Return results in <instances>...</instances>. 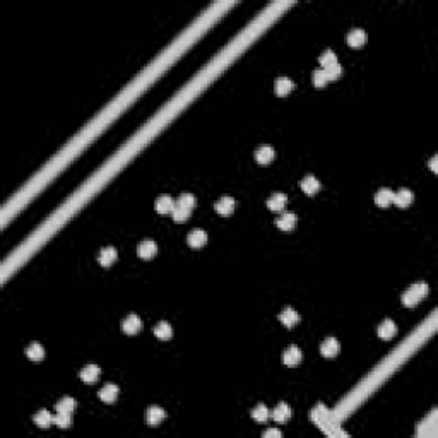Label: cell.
<instances>
[{
	"label": "cell",
	"mask_w": 438,
	"mask_h": 438,
	"mask_svg": "<svg viewBox=\"0 0 438 438\" xmlns=\"http://www.w3.org/2000/svg\"><path fill=\"white\" fill-rule=\"evenodd\" d=\"M310 418H311V421H313L315 425L324 426V425H327V421H329V418H330V411L327 409V407H325V404L318 402L317 406L311 409Z\"/></svg>",
	"instance_id": "cell-2"
},
{
	"label": "cell",
	"mask_w": 438,
	"mask_h": 438,
	"mask_svg": "<svg viewBox=\"0 0 438 438\" xmlns=\"http://www.w3.org/2000/svg\"><path fill=\"white\" fill-rule=\"evenodd\" d=\"M324 72H325V76H327L329 81L339 79L341 74H343V67L339 65V62H336V64H332L329 67H324Z\"/></svg>",
	"instance_id": "cell-31"
},
{
	"label": "cell",
	"mask_w": 438,
	"mask_h": 438,
	"mask_svg": "<svg viewBox=\"0 0 438 438\" xmlns=\"http://www.w3.org/2000/svg\"><path fill=\"white\" fill-rule=\"evenodd\" d=\"M397 332V325L394 320H391V318H385V320L380 322V325H378V336H380V339H392V337L395 336Z\"/></svg>",
	"instance_id": "cell-13"
},
{
	"label": "cell",
	"mask_w": 438,
	"mask_h": 438,
	"mask_svg": "<svg viewBox=\"0 0 438 438\" xmlns=\"http://www.w3.org/2000/svg\"><path fill=\"white\" fill-rule=\"evenodd\" d=\"M35 423L40 428H48V426L53 425V416H51L46 409H40L38 413L35 414Z\"/></svg>",
	"instance_id": "cell-25"
},
{
	"label": "cell",
	"mask_w": 438,
	"mask_h": 438,
	"mask_svg": "<svg viewBox=\"0 0 438 438\" xmlns=\"http://www.w3.org/2000/svg\"><path fill=\"white\" fill-rule=\"evenodd\" d=\"M300 187H302V190L305 192V194L313 195V194H317V192L320 190V180H318L317 176H313V175H307V176L302 178V181H300Z\"/></svg>",
	"instance_id": "cell-9"
},
{
	"label": "cell",
	"mask_w": 438,
	"mask_h": 438,
	"mask_svg": "<svg viewBox=\"0 0 438 438\" xmlns=\"http://www.w3.org/2000/svg\"><path fill=\"white\" fill-rule=\"evenodd\" d=\"M187 241H188V245H190L192 248H200V247H204V245H206L207 233L204 231V229H200V228H195V229H192V231H188Z\"/></svg>",
	"instance_id": "cell-12"
},
{
	"label": "cell",
	"mask_w": 438,
	"mask_h": 438,
	"mask_svg": "<svg viewBox=\"0 0 438 438\" xmlns=\"http://www.w3.org/2000/svg\"><path fill=\"white\" fill-rule=\"evenodd\" d=\"M392 200H394V192H392L389 187L380 188V190L375 194V202H377V206H380V207L391 206Z\"/></svg>",
	"instance_id": "cell-21"
},
{
	"label": "cell",
	"mask_w": 438,
	"mask_h": 438,
	"mask_svg": "<svg viewBox=\"0 0 438 438\" xmlns=\"http://www.w3.org/2000/svg\"><path fill=\"white\" fill-rule=\"evenodd\" d=\"M311 83H313V86H317V88H322V86H325V84L329 83V79H327V76H325L324 69L313 70V74H311Z\"/></svg>",
	"instance_id": "cell-32"
},
{
	"label": "cell",
	"mask_w": 438,
	"mask_h": 438,
	"mask_svg": "<svg viewBox=\"0 0 438 438\" xmlns=\"http://www.w3.org/2000/svg\"><path fill=\"white\" fill-rule=\"evenodd\" d=\"M53 423L58 426V428H69L72 425V414L70 413H58L53 416Z\"/></svg>",
	"instance_id": "cell-30"
},
{
	"label": "cell",
	"mask_w": 438,
	"mask_h": 438,
	"mask_svg": "<svg viewBox=\"0 0 438 438\" xmlns=\"http://www.w3.org/2000/svg\"><path fill=\"white\" fill-rule=\"evenodd\" d=\"M303 361V352L298 346H289L283 352V363L286 366H298Z\"/></svg>",
	"instance_id": "cell-1"
},
{
	"label": "cell",
	"mask_w": 438,
	"mask_h": 438,
	"mask_svg": "<svg viewBox=\"0 0 438 438\" xmlns=\"http://www.w3.org/2000/svg\"><path fill=\"white\" fill-rule=\"evenodd\" d=\"M286 202H288V197L283 194V192H274L269 199H267V207L270 211H283Z\"/></svg>",
	"instance_id": "cell-19"
},
{
	"label": "cell",
	"mask_w": 438,
	"mask_h": 438,
	"mask_svg": "<svg viewBox=\"0 0 438 438\" xmlns=\"http://www.w3.org/2000/svg\"><path fill=\"white\" fill-rule=\"evenodd\" d=\"M296 221H298V216H296L295 213H291V211H288V213H283L276 219V224L277 228L283 229V231H291L296 226Z\"/></svg>",
	"instance_id": "cell-8"
},
{
	"label": "cell",
	"mask_w": 438,
	"mask_h": 438,
	"mask_svg": "<svg viewBox=\"0 0 438 438\" xmlns=\"http://www.w3.org/2000/svg\"><path fill=\"white\" fill-rule=\"evenodd\" d=\"M269 416H270V413H269V409H267L265 404H257V406L252 409V418H254L255 421H259V423L267 421Z\"/></svg>",
	"instance_id": "cell-28"
},
{
	"label": "cell",
	"mask_w": 438,
	"mask_h": 438,
	"mask_svg": "<svg viewBox=\"0 0 438 438\" xmlns=\"http://www.w3.org/2000/svg\"><path fill=\"white\" fill-rule=\"evenodd\" d=\"M214 209H216L219 214H222V216H229V214L235 211V199L224 195V197H221L218 200Z\"/></svg>",
	"instance_id": "cell-17"
},
{
	"label": "cell",
	"mask_w": 438,
	"mask_h": 438,
	"mask_svg": "<svg viewBox=\"0 0 438 438\" xmlns=\"http://www.w3.org/2000/svg\"><path fill=\"white\" fill-rule=\"evenodd\" d=\"M140 329H142V320H140L139 315L131 313L122 320V330H124L125 334H131L132 336V334L139 332Z\"/></svg>",
	"instance_id": "cell-3"
},
{
	"label": "cell",
	"mask_w": 438,
	"mask_h": 438,
	"mask_svg": "<svg viewBox=\"0 0 438 438\" xmlns=\"http://www.w3.org/2000/svg\"><path fill=\"white\" fill-rule=\"evenodd\" d=\"M166 418V411L159 406H149L146 411V421L149 426H158Z\"/></svg>",
	"instance_id": "cell-7"
},
{
	"label": "cell",
	"mask_w": 438,
	"mask_h": 438,
	"mask_svg": "<svg viewBox=\"0 0 438 438\" xmlns=\"http://www.w3.org/2000/svg\"><path fill=\"white\" fill-rule=\"evenodd\" d=\"M400 300H402V303L406 307H414V305H418V302H419V298L416 295H414L413 291H411L409 288L406 289V291L402 293V296H400Z\"/></svg>",
	"instance_id": "cell-35"
},
{
	"label": "cell",
	"mask_w": 438,
	"mask_h": 438,
	"mask_svg": "<svg viewBox=\"0 0 438 438\" xmlns=\"http://www.w3.org/2000/svg\"><path fill=\"white\" fill-rule=\"evenodd\" d=\"M413 200H414V194L409 190V188H399V190L394 194V200H392V202L399 207H407V206H411Z\"/></svg>",
	"instance_id": "cell-16"
},
{
	"label": "cell",
	"mask_w": 438,
	"mask_h": 438,
	"mask_svg": "<svg viewBox=\"0 0 438 438\" xmlns=\"http://www.w3.org/2000/svg\"><path fill=\"white\" fill-rule=\"evenodd\" d=\"M195 202H197V200H195V195L190 194V192H183V194H180V197H178V200H176V204H180V206H183V207H188V209H194Z\"/></svg>",
	"instance_id": "cell-33"
},
{
	"label": "cell",
	"mask_w": 438,
	"mask_h": 438,
	"mask_svg": "<svg viewBox=\"0 0 438 438\" xmlns=\"http://www.w3.org/2000/svg\"><path fill=\"white\" fill-rule=\"evenodd\" d=\"M175 206H176V202L173 200L172 195H168V194L159 195V197L156 199V202H154V207H156V211H158L159 214L172 213V211L175 209Z\"/></svg>",
	"instance_id": "cell-5"
},
{
	"label": "cell",
	"mask_w": 438,
	"mask_h": 438,
	"mask_svg": "<svg viewBox=\"0 0 438 438\" xmlns=\"http://www.w3.org/2000/svg\"><path fill=\"white\" fill-rule=\"evenodd\" d=\"M117 257H118L117 248H115V247H105V248H101V252H99V255H98V262L101 263V265L108 267V265H111V263H113L115 261H117Z\"/></svg>",
	"instance_id": "cell-18"
},
{
	"label": "cell",
	"mask_w": 438,
	"mask_h": 438,
	"mask_svg": "<svg viewBox=\"0 0 438 438\" xmlns=\"http://www.w3.org/2000/svg\"><path fill=\"white\" fill-rule=\"evenodd\" d=\"M55 409H57L58 413H70V414H72L74 409H76V400H74L72 397L65 395V397H62V399L58 400Z\"/></svg>",
	"instance_id": "cell-27"
},
{
	"label": "cell",
	"mask_w": 438,
	"mask_h": 438,
	"mask_svg": "<svg viewBox=\"0 0 438 438\" xmlns=\"http://www.w3.org/2000/svg\"><path fill=\"white\" fill-rule=\"evenodd\" d=\"M99 373H101V370H99V366H98V365H86L83 370H81L79 377L83 378V380L86 382V384H92V382L98 380Z\"/></svg>",
	"instance_id": "cell-22"
},
{
	"label": "cell",
	"mask_w": 438,
	"mask_h": 438,
	"mask_svg": "<svg viewBox=\"0 0 438 438\" xmlns=\"http://www.w3.org/2000/svg\"><path fill=\"white\" fill-rule=\"evenodd\" d=\"M366 38H368V36H366V31L365 29H361V28H352L350 33H348V44H350V46H354V48H358V46H363V44L366 43Z\"/></svg>",
	"instance_id": "cell-10"
},
{
	"label": "cell",
	"mask_w": 438,
	"mask_h": 438,
	"mask_svg": "<svg viewBox=\"0 0 438 438\" xmlns=\"http://www.w3.org/2000/svg\"><path fill=\"white\" fill-rule=\"evenodd\" d=\"M118 392H120V389H118L115 384H106V385H103V387L99 389L98 395H99V399H101L103 402H115V400H117V397H118Z\"/></svg>",
	"instance_id": "cell-15"
},
{
	"label": "cell",
	"mask_w": 438,
	"mask_h": 438,
	"mask_svg": "<svg viewBox=\"0 0 438 438\" xmlns=\"http://www.w3.org/2000/svg\"><path fill=\"white\" fill-rule=\"evenodd\" d=\"M154 336L161 341L170 339V337L173 336V329H172V325H170V322H166V320L158 322V324L154 325Z\"/></svg>",
	"instance_id": "cell-24"
},
{
	"label": "cell",
	"mask_w": 438,
	"mask_h": 438,
	"mask_svg": "<svg viewBox=\"0 0 438 438\" xmlns=\"http://www.w3.org/2000/svg\"><path fill=\"white\" fill-rule=\"evenodd\" d=\"M24 352L31 361H42V359L44 358V348L40 343H31L24 350Z\"/></svg>",
	"instance_id": "cell-23"
},
{
	"label": "cell",
	"mask_w": 438,
	"mask_h": 438,
	"mask_svg": "<svg viewBox=\"0 0 438 438\" xmlns=\"http://www.w3.org/2000/svg\"><path fill=\"white\" fill-rule=\"evenodd\" d=\"M190 213H192V209H188V207H183V206H180V204H176L175 209L172 211V216H173V219H175L176 222H183V221H187V219L190 218Z\"/></svg>",
	"instance_id": "cell-29"
},
{
	"label": "cell",
	"mask_w": 438,
	"mask_h": 438,
	"mask_svg": "<svg viewBox=\"0 0 438 438\" xmlns=\"http://www.w3.org/2000/svg\"><path fill=\"white\" fill-rule=\"evenodd\" d=\"M274 158H276V151L269 144H262L255 149V159H257L259 165H269Z\"/></svg>",
	"instance_id": "cell-4"
},
{
	"label": "cell",
	"mask_w": 438,
	"mask_h": 438,
	"mask_svg": "<svg viewBox=\"0 0 438 438\" xmlns=\"http://www.w3.org/2000/svg\"><path fill=\"white\" fill-rule=\"evenodd\" d=\"M293 88H295V84H293V81L289 77H279L276 81V92L279 96H286L288 92L293 91Z\"/></svg>",
	"instance_id": "cell-26"
},
{
	"label": "cell",
	"mask_w": 438,
	"mask_h": 438,
	"mask_svg": "<svg viewBox=\"0 0 438 438\" xmlns=\"http://www.w3.org/2000/svg\"><path fill=\"white\" fill-rule=\"evenodd\" d=\"M281 435H283V433H281L279 430H274V428H269V430H265V432H263V437H277V438H279Z\"/></svg>",
	"instance_id": "cell-37"
},
{
	"label": "cell",
	"mask_w": 438,
	"mask_h": 438,
	"mask_svg": "<svg viewBox=\"0 0 438 438\" xmlns=\"http://www.w3.org/2000/svg\"><path fill=\"white\" fill-rule=\"evenodd\" d=\"M341 346H339V341L336 337H327L324 339V343L320 344V352L325 356V358H334V356L339 352Z\"/></svg>",
	"instance_id": "cell-14"
},
{
	"label": "cell",
	"mask_w": 438,
	"mask_h": 438,
	"mask_svg": "<svg viewBox=\"0 0 438 438\" xmlns=\"http://www.w3.org/2000/svg\"><path fill=\"white\" fill-rule=\"evenodd\" d=\"M279 320L283 322L286 327H295L296 324L300 322V313L295 310L293 307H284L279 313Z\"/></svg>",
	"instance_id": "cell-6"
},
{
	"label": "cell",
	"mask_w": 438,
	"mask_h": 438,
	"mask_svg": "<svg viewBox=\"0 0 438 438\" xmlns=\"http://www.w3.org/2000/svg\"><path fill=\"white\" fill-rule=\"evenodd\" d=\"M409 289L418 296L419 300L425 298V296L428 295V284H426V283H414V284L409 286Z\"/></svg>",
	"instance_id": "cell-36"
},
{
	"label": "cell",
	"mask_w": 438,
	"mask_h": 438,
	"mask_svg": "<svg viewBox=\"0 0 438 438\" xmlns=\"http://www.w3.org/2000/svg\"><path fill=\"white\" fill-rule=\"evenodd\" d=\"M158 252V245L154 240H142L137 247V254L140 259H153Z\"/></svg>",
	"instance_id": "cell-11"
},
{
	"label": "cell",
	"mask_w": 438,
	"mask_h": 438,
	"mask_svg": "<svg viewBox=\"0 0 438 438\" xmlns=\"http://www.w3.org/2000/svg\"><path fill=\"white\" fill-rule=\"evenodd\" d=\"M318 62H320L322 67H329V65L336 64L337 57H336V53H334L332 50H325V51H322V55L318 57Z\"/></svg>",
	"instance_id": "cell-34"
},
{
	"label": "cell",
	"mask_w": 438,
	"mask_h": 438,
	"mask_svg": "<svg viewBox=\"0 0 438 438\" xmlns=\"http://www.w3.org/2000/svg\"><path fill=\"white\" fill-rule=\"evenodd\" d=\"M291 418V407L288 406L286 402H279L272 411V419L277 423H286L288 419Z\"/></svg>",
	"instance_id": "cell-20"
}]
</instances>
